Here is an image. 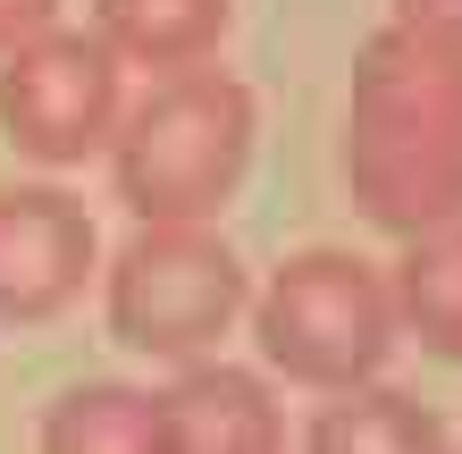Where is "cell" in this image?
<instances>
[{
	"instance_id": "13",
	"label": "cell",
	"mask_w": 462,
	"mask_h": 454,
	"mask_svg": "<svg viewBox=\"0 0 462 454\" xmlns=\"http://www.w3.org/2000/svg\"><path fill=\"white\" fill-rule=\"evenodd\" d=\"M395 25L438 34V42H462V0H395Z\"/></svg>"
},
{
	"instance_id": "1",
	"label": "cell",
	"mask_w": 462,
	"mask_h": 454,
	"mask_svg": "<svg viewBox=\"0 0 462 454\" xmlns=\"http://www.w3.org/2000/svg\"><path fill=\"white\" fill-rule=\"evenodd\" d=\"M345 185L387 236L462 227V42L387 25L345 93Z\"/></svg>"
},
{
	"instance_id": "7",
	"label": "cell",
	"mask_w": 462,
	"mask_h": 454,
	"mask_svg": "<svg viewBox=\"0 0 462 454\" xmlns=\"http://www.w3.org/2000/svg\"><path fill=\"white\" fill-rule=\"evenodd\" d=\"M160 412H169V454H286L269 387L236 362H185L160 387Z\"/></svg>"
},
{
	"instance_id": "6",
	"label": "cell",
	"mask_w": 462,
	"mask_h": 454,
	"mask_svg": "<svg viewBox=\"0 0 462 454\" xmlns=\"http://www.w3.org/2000/svg\"><path fill=\"white\" fill-rule=\"evenodd\" d=\"M101 261L93 210L68 185H0V320H60Z\"/></svg>"
},
{
	"instance_id": "3",
	"label": "cell",
	"mask_w": 462,
	"mask_h": 454,
	"mask_svg": "<svg viewBox=\"0 0 462 454\" xmlns=\"http://www.w3.org/2000/svg\"><path fill=\"white\" fill-rule=\"evenodd\" d=\"M253 337H261V362L286 370L294 387L362 395L395 354V286L362 253H337V245L286 253L253 303Z\"/></svg>"
},
{
	"instance_id": "12",
	"label": "cell",
	"mask_w": 462,
	"mask_h": 454,
	"mask_svg": "<svg viewBox=\"0 0 462 454\" xmlns=\"http://www.w3.org/2000/svg\"><path fill=\"white\" fill-rule=\"evenodd\" d=\"M51 17H60V0H0V60L25 51V42H42Z\"/></svg>"
},
{
	"instance_id": "8",
	"label": "cell",
	"mask_w": 462,
	"mask_h": 454,
	"mask_svg": "<svg viewBox=\"0 0 462 454\" xmlns=\"http://www.w3.org/2000/svg\"><path fill=\"white\" fill-rule=\"evenodd\" d=\"M34 454H169V412H160L152 387L85 379V387L51 395Z\"/></svg>"
},
{
	"instance_id": "10",
	"label": "cell",
	"mask_w": 462,
	"mask_h": 454,
	"mask_svg": "<svg viewBox=\"0 0 462 454\" xmlns=\"http://www.w3.org/2000/svg\"><path fill=\"white\" fill-rule=\"evenodd\" d=\"M303 454H454V446H446V421L412 404L403 387H362L319 404Z\"/></svg>"
},
{
	"instance_id": "5",
	"label": "cell",
	"mask_w": 462,
	"mask_h": 454,
	"mask_svg": "<svg viewBox=\"0 0 462 454\" xmlns=\"http://www.w3.org/2000/svg\"><path fill=\"white\" fill-rule=\"evenodd\" d=\"M118 51L101 34H68L51 25L42 42H25L0 60V135L42 169H76V160L118 144Z\"/></svg>"
},
{
	"instance_id": "9",
	"label": "cell",
	"mask_w": 462,
	"mask_h": 454,
	"mask_svg": "<svg viewBox=\"0 0 462 454\" xmlns=\"http://www.w3.org/2000/svg\"><path fill=\"white\" fill-rule=\"evenodd\" d=\"M236 25V0H93V34L134 68H194Z\"/></svg>"
},
{
	"instance_id": "2",
	"label": "cell",
	"mask_w": 462,
	"mask_h": 454,
	"mask_svg": "<svg viewBox=\"0 0 462 454\" xmlns=\"http://www.w3.org/2000/svg\"><path fill=\"white\" fill-rule=\"evenodd\" d=\"M253 160V85L227 68H185L126 110L110 144L118 202L134 227H210Z\"/></svg>"
},
{
	"instance_id": "4",
	"label": "cell",
	"mask_w": 462,
	"mask_h": 454,
	"mask_svg": "<svg viewBox=\"0 0 462 454\" xmlns=\"http://www.w3.org/2000/svg\"><path fill=\"white\" fill-rule=\"evenodd\" d=\"M244 261L210 227H134L110 253V337L152 362H202L244 311Z\"/></svg>"
},
{
	"instance_id": "11",
	"label": "cell",
	"mask_w": 462,
	"mask_h": 454,
	"mask_svg": "<svg viewBox=\"0 0 462 454\" xmlns=\"http://www.w3.org/2000/svg\"><path fill=\"white\" fill-rule=\"evenodd\" d=\"M387 286H395V320L403 329H412L438 362H462V227L403 245Z\"/></svg>"
}]
</instances>
